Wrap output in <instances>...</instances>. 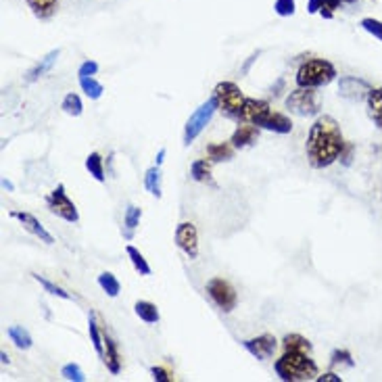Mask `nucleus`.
<instances>
[{
	"label": "nucleus",
	"instance_id": "1",
	"mask_svg": "<svg viewBox=\"0 0 382 382\" xmlns=\"http://www.w3.org/2000/svg\"><path fill=\"white\" fill-rule=\"evenodd\" d=\"M347 140L343 138L341 126L332 115H318L313 126L309 128L305 153L307 161L313 169H324L338 161Z\"/></svg>",
	"mask_w": 382,
	"mask_h": 382
},
{
	"label": "nucleus",
	"instance_id": "2",
	"mask_svg": "<svg viewBox=\"0 0 382 382\" xmlns=\"http://www.w3.org/2000/svg\"><path fill=\"white\" fill-rule=\"evenodd\" d=\"M273 372L282 382L316 381L320 376L318 363L303 351H284L273 361Z\"/></svg>",
	"mask_w": 382,
	"mask_h": 382
},
{
	"label": "nucleus",
	"instance_id": "3",
	"mask_svg": "<svg viewBox=\"0 0 382 382\" xmlns=\"http://www.w3.org/2000/svg\"><path fill=\"white\" fill-rule=\"evenodd\" d=\"M336 67L326 59H311L305 61L297 69L295 82L301 88H322L336 80Z\"/></svg>",
	"mask_w": 382,
	"mask_h": 382
},
{
	"label": "nucleus",
	"instance_id": "4",
	"mask_svg": "<svg viewBox=\"0 0 382 382\" xmlns=\"http://www.w3.org/2000/svg\"><path fill=\"white\" fill-rule=\"evenodd\" d=\"M213 96L218 99L219 111L236 121V124H243V109H245L246 96L243 94V90L236 86L234 82H219L216 88H213Z\"/></svg>",
	"mask_w": 382,
	"mask_h": 382
},
{
	"label": "nucleus",
	"instance_id": "5",
	"mask_svg": "<svg viewBox=\"0 0 382 382\" xmlns=\"http://www.w3.org/2000/svg\"><path fill=\"white\" fill-rule=\"evenodd\" d=\"M284 105L291 113H295L299 117H316V115H320V107H322L316 88H301V86H297L286 96Z\"/></svg>",
	"mask_w": 382,
	"mask_h": 382
},
{
	"label": "nucleus",
	"instance_id": "6",
	"mask_svg": "<svg viewBox=\"0 0 382 382\" xmlns=\"http://www.w3.org/2000/svg\"><path fill=\"white\" fill-rule=\"evenodd\" d=\"M216 111H219L218 99L211 96L209 101H205L198 109L192 113L191 117H189V121H186V126H184V146H191L192 142L201 136V132H203V130L207 128V124L213 119Z\"/></svg>",
	"mask_w": 382,
	"mask_h": 382
},
{
	"label": "nucleus",
	"instance_id": "7",
	"mask_svg": "<svg viewBox=\"0 0 382 382\" xmlns=\"http://www.w3.org/2000/svg\"><path fill=\"white\" fill-rule=\"evenodd\" d=\"M205 291H207V295L211 297V301L218 305L223 313H230V311L236 309L238 295H236L234 286H232L228 280H223V278H211V280H207Z\"/></svg>",
	"mask_w": 382,
	"mask_h": 382
},
{
	"label": "nucleus",
	"instance_id": "8",
	"mask_svg": "<svg viewBox=\"0 0 382 382\" xmlns=\"http://www.w3.org/2000/svg\"><path fill=\"white\" fill-rule=\"evenodd\" d=\"M46 207H49V211H51L53 216L65 219V221H69V223H78V221H80V211H78L76 203L67 196L63 184H59L55 191L46 196Z\"/></svg>",
	"mask_w": 382,
	"mask_h": 382
},
{
	"label": "nucleus",
	"instance_id": "9",
	"mask_svg": "<svg viewBox=\"0 0 382 382\" xmlns=\"http://www.w3.org/2000/svg\"><path fill=\"white\" fill-rule=\"evenodd\" d=\"M174 241H176L180 251L186 253L189 259L198 257V232H196V226L192 221H182V223L176 226Z\"/></svg>",
	"mask_w": 382,
	"mask_h": 382
},
{
	"label": "nucleus",
	"instance_id": "10",
	"mask_svg": "<svg viewBox=\"0 0 382 382\" xmlns=\"http://www.w3.org/2000/svg\"><path fill=\"white\" fill-rule=\"evenodd\" d=\"M243 347H245L248 353L253 355L255 359L259 361H266L276 353L278 349V338L273 334H261V336H255V338H246L243 341Z\"/></svg>",
	"mask_w": 382,
	"mask_h": 382
},
{
	"label": "nucleus",
	"instance_id": "11",
	"mask_svg": "<svg viewBox=\"0 0 382 382\" xmlns=\"http://www.w3.org/2000/svg\"><path fill=\"white\" fill-rule=\"evenodd\" d=\"M370 90H372L370 84L366 82V80H361V78H355V76H343L341 82H338V92H341V96L347 99V101H355V103L368 99Z\"/></svg>",
	"mask_w": 382,
	"mask_h": 382
},
{
	"label": "nucleus",
	"instance_id": "12",
	"mask_svg": "<svg viewBox=\"0 0 382 382\" xmlns=\"http://www.w3.org/2000/svg\"><path fill=\"white\" fill-rule=\"evenodd\" d=\"M11 218L19 219L21 221V226H24V230H28L29 234H34L36 238H40L44 245H55V238H53V234L42 226V221L36 218V216H31L28 211H11L9 213Z\"/></svg>",
	"mask_w": 382,
	"mask_h": 382
},
{
	"label": "nucleus",
	"instance_id": "13",
	"mask_svg": "<svg viewBox=\"0 0 382 382\" xmlns=\"http://www.w3.org/2000/svg\"><path fill=\"white\" fill-rule=\"evenodd\" d=\"M257 128H259V130L273 132V134H291V132H293V119L286 117L284 113H278V111L270 109L257 121Z\"/></svg>",
	"mask_w": 382,
	"mask_h": 382
},
{
	"label": "nucleus",
	"instance_id": "14",
	"mask_svg": "<svg viewBox=\"0 0 382 382\" xmlns=\"http://www.w3.org/2000/svg\"><path fill=\"white\" fill-rule=\"evenodd\" d=\"M259 138V128L253 126V124H238V128L232 132L230 136V142L236 151L241 149H246V146H253Z\"/></svg>",
	"mask_w": 382,
	"mask_h": 382
},
{
	"label": "nucleus",
	"instance_id": "15",
	"mask_svg": "<svg viewBox=\"0 0 382 382\" xmlns=\"http://www.w3.org/2000/svg\"><path fill=\"white\" fill-rule=\"evenodd\" d=\"M103 336H105V357L103 363L107 366L111 374H119L121 372V353H119V345L115 343V338L103 328Z\"/></svg>",
	"mask_w": 382,
	"mask_h": 382
},
{
	"label": "nucleus",
	"instance_id": "16",
	"mask_svg": "<svg viewBox=\"0 0 382 382\" xmlns=\"http://www.w3.org/2000/svg\"><path fill=\"white\" fill-rule=\"evenodd\" d=\"M59 55H61V51L56 49V51H51V53L44 56V59H40V63H38L36 67H31L28 74H26V82L34 84V82H38L42 76H46V74L55 67Z\"/></svg>",
	"mask_w": 382,
	"mask_h": 382
},
{
	"label": "nucleus",
	"instance_id": "17",
	"mask_svg": "<svg viewBox=\"0 0 382 382\" xmlns=\"http://www.w3.org/2000/svg\"><path fill=\"white\" fill-rule=\"evenodd\" d=\"M26 2H28L29 11L34 13V17L40 21L53 19L59 11V0H26Z\"/></svg>",
	"mask_w": 382,
	"mask_h": 382
},
{
	"label": "nucleus",
	"instance_id": "18",
	"mask_svg": "<svg viewBox=\"0 0 382 382\" xmlns=\"http://www.w3.org/2000/svg\"><path fill=\"white\" fill-rule=\"evenodd\" d=\"M236 149L232 146V142H213L207 144V159L211 164H223V161H232L234 159Z\"/></svg>",
	"mask_w": 382,
	"mask_h": 382
},
{
	"label": "nucleus",
	"instance_id": "19",
	"mask_svg": "<svg viewBox=\"0 0 382 382\" xmlns=\"http://www.w3.org/2000/svg\"><path fill=\"white\" fill-rule=\"evenodd\" d=\"M343 6L341 0H307V13L309 15H322L324 19H332L334 11Z\"/></svg>",
	"mask_w": 382,
	"mask_h": 382
},
{
	"label": "nucleus",
	"instance_id": "20",
	"mask_svg": "<svg viewBox=\"0 0 382 382\" xmlns=\"http://www.w3.org/2000/svg\"><path fill=\"white\" fill-rule=\"evenodd\" d=\"M88 334H90L92 345H94V351L103 359L105 357V336H103V328L96 322L94 311H90V316H88Z\"/></svg>",
	"mask_w": 382,
	"mask_h": 382
},
{
	"label": "nucleus",
	"instance_id": "21",
	"mask_svg": "<svg viewBox=\"0 0 382 382\" xmlns=\"http://www.w3.org/2000/svg\"><path fill=\"white\" fill-rule=\"evenodd\" d=\"M140 219H142V209L136 207V205H128V209L124 213V228H121L126 241L134 238V232H136L138 226H140Z\"/></svg>",
	"mask_w": 382,
	"mask_h": 382
},
{
	"label": "nucleus",
	"instance_id": "22",
	"mask_svg": "<svg viewBox=\"0 0 382 382\" xmlns=\"http://www.w3.org/2000/svg\"><path fill=\"white\" fill-rule=\"evenodd\" d=\"M191 178L194 182L209 184V186L216 189V182H213V176H211V161L209 159H196L191 165Z\"/></svg>",
	"mask_w": 382,
	"mask_h": 382
},
{
	"label": "nucleus",
	"instance_id": "23",
	"mask_svg": "<svg viewBox=\"0 0 382 382\" xmlns=\"http://www.w3.org/2000/svg\"><path fill=\"white\" fill-rule=\"evenodd\" d=\"M134 313L144 322V324H157L161 320L159 307L151 301H136L134 303Z\"/></svg>",
	"mask_w": 382,
	"mask_h": 382
},
{
	"label": "nucleus",
	"instance_id": "24",
	"mask_svg": "<svg viewBox=\"0 0 382 382\" xmlns=\"http://www.w3.org/2000/svg\"><path fill=\"white\" fill-rule=\"evenodd\" d=\"M161 180H164V176H161V165H153V167H149L146 174H144V189L151 192L153 196L161 198V196H164Z\"/></svg>",
	"mask_w": 382,
	"mask_h": 382
},
{
	"label": "nucleus",
	"instance_id": "25",
	"mask_svg": "<svg viewBox=\"0 0 382 382\" xmlns=\"http://www.w3.org/2000/svg\"><path fill=\"white\" fill-rule=\"evenodd\" d=\"M366 103H368V115L382 130V88H372Z\"/></svg>",
	"mask_w": 382,
	"mask_h": 382
},
{
	"label": "nucleus",
	"instance_id": "26",
	"mask_svg": "<svg viewBox=\"0 0 382 382\" xmlns=\"http://www.w3.org/2000/svg\"><path fill=\"white\" fill-rule=\"evenodd\" d=\"M280 345H282L284 351H303V353H311L313 351V345L301 334H286L280 341Z\"/></svg>",
	"mask_w": 382,
	"mask_h": 382
},
{
	"label": "nucleus",
	"instance_id": "27",
	"mask_svg": "<svg viewBox=\"0 0 382 382\" xmlns=\"http://www.w3.org/2000/svg\"><path fill=\"white\" fill-rule=\"evenodd\" d=\"M6 334H9L11 343H13L17 349H21V351H28V349H31V345H34L31 334H29L24 326H9Z\"/></svg>",
	"mask_w": 382,
	"mask_h": 382
},
{
	"label": "nucleus",
	"instance_id": "28",
	"mask_svg": "<svg viewBox=\"0 0 382 382\" xmlns=\"http://www.w3.org/2000/svg\"><path fill=\"white\" fill-rule=\"evenodd\" d=\"M80 88L90 101H99L105 92V86L99 82L94 76H80Z\"/></svg>",
	"mask_w": 382,
	"mask_h": 382
},
{
	"label": "nucleus",
	"instance_id": "29",
	"mask_svg": "<svg viewBox=\"0 0 382 382\" xmlns=\"http://www.w3.org/2000/svg\"><path fill=\"white\" fill-rule=\"evenodd\" d=\"M86 169H88V174L96 182H105L107 180V176H105V161H103L101 153H90L86 157Z\"/></svg>",
	"mask_w": 382,
	"mask_h": 382
},
{
	"label": "nucleus",
	"instance_id": "30",
	"mask_svg": "<svg viewBox=\"0 0 382 382\" xmlns=\"http://www.w3.org/2000/svg\"><path fill=\"white\" fill-rule=\"evenodd\" d=\"M96 282H99V286L103 288V293H107V297H111V299L119 297V293H121V282L117 280L115 273L103 272L96 278Z\"/></svg>",
	"mask_w": 382,
	"mask_h": 382
},
{
	"label": "nucleus",
	"instance_id": "31",
	"mask_svg": "<svg viewBox=\"0 0 382 382\" xmlns=\"http://www.w3.org/2000/svg\"><path fill=\"white\" fill-rule=\"evenodd\" d=\"M126 253H128V257H130V261H132L134 270H136L140 276H151V266H149L146 257L138 251L136 246L128 245L126 246Z\"/></svg>",
	"mask_w": 382,
	"mask_h": 382
},
{
	"label": "nucleus",
	"instance_id": "32",
	"mask_svg": "<svg viewBox=\"0 0 382 382\" xmlns=\"http://www.w3.org/2000/svg\"><path fill=\"white\" fill-rule=\"evenodd\" d=\"M31 278H34L36 282H40V286H42L49 295H55V297H59V299H65V301L74 299V297H71L65 288H61L59 284L51 282V280H46L44 276H40V273H31Z\"/></svg>",
	"mask_w": 382,
	"mask_h": 382
},
{
	"label": "nucleus",
	"instance_id": "33",
	"mask_svg": "<svg viewBox=\"0 0 382 382\" xmlns=\"http://www.w3.org/2000/svg\"><path fill=\"white\" fill-rule=\"evenodd\" d=\"M61 109H63V113L71 115V117H80L84 113L82 99L76 92H69V94H65V99L61 103Z\"/></svg>",
	"mask_w": 382,
	"mask_h": 382
},
{
	"label": "nucleus",
	"instance_id": "34",
	"mask_svg": "<svg viewBox=\"0 0 382 382\" xmlns=\"http://www.w3.org/2000/svg\"><path fill=\"white\" fill-rule=\"evenodd\" d=\"M336 366H347V368H353V355L349 353L347 349H336L330 355V368H336Z\"/></svg>",
	"mask_w": 382,
	"mask_h": 382
},
{
	"label": "nucleus",
	"instance_id": "35",
	"mask_svg": "<svg viewBox=\"0 0 382 382\" xmlns=\"http://www.w3.org/2000/svg\"><path fill=\"white\" fill-rule=\"evenodd\" d=\"M61 376L69 382H86V374H84V370L78 363H67V366H63Z\"/></svg>",
	"mask_w": 382,
	"mask_h": 382
},
{
	"label": "nucleus",
	"instance_id": "36",
	"mask_svg": "<svg viewBox=\"0 0 382 382\" xmlns=\"http://www.w3.org/2000/svg\"><path fill=\"white\" fill-rule=\"evenodd\" d=\"M297 11V0H276L273 2V13L278 17H293Z\"/></svg>",
	"mask_w": 382,
	"mask_h": 382
},
{
	"label": "nucleus",
	"instance_id": "37",
	"mask_svg": "<svg viewBox=\"0 0 382 382\" xmlns=\"http://www.w3.org/2000/svg\"><path fill=\"white\" fill-rule=\"evenodd\" d=\"M359 26L366 29L368 34H372L376 40H381L382 42V21L381 19H374V17H363V19L359 21Z\"/></svg>",
	"mask_w": 382,
	"mask_h": 382
},
{
	"label": "nucleus",
	"instance_id": "38",
	"mask_svg": "<svg viewBox=\"0 0 382 382\" xmlns=\"http://www.w3.org/2000/svg\"><path fill=\"white\" fill-rule=\"evenodd\" d=\"M151 376L155 382H171L174 381V374L169 370H165L161 366H153L151 368Z\"/></svg>",
	"mask_w": 382,
	"mask_h": 382
},
{
	"label": "nucleus",
	"instance_id": "39",
	"mask_svg": "<svg viewBox=\"0 0 382 382\" xmlns=\"http://www.w3.org/2000/svg\"><path fill=\"white\" fill-rule=\"evenodd\" d=\"M96 74H99V63L90 59H86L78 69V76H96Z\"/></svg>",
	"mask_w": 382,
	"mask_h": 382
},
{
	"label": "nucleus",
	"instance_id": "40",
	"mask_svg": "<svg viewBox=\"0 0 382 382\" xmlns=\"http://www.w3.org/2000/svg\"><path fill=\"white\" fill-rule=\"evenodd\" d=\"M353 151H355L353 144H351V142H347V144H345V149H343V153H341V157H338V161L345 165V167H349L351 161H353Z\"/></svg>",
	"mask_w": 382,
	"mask_h": 382
},
{
	"label": "nucleus",
	"instance_id": "41",
	"mask_svg": "<svg viewBox=\"0 0 382 382\" xmlns=\"http://www.w3.org/2000/svg\"><path fill=\"white\" fill-rule=\"evenodd\" d=\"M316 381L318 382H343V378H341V376H336L334 372H326V374L318 376Z\"/></svg>",
	"mask_w": 382,
	"mask_h": 382
},
{
	"label": "nucleus",
	"instance_id": "42",
	"mask_svg": "<svg viewBox=\"0 0 382 382\" xmlns=\"http://www.w3.org/2000/svg\"><path fill=\"white\" fill-rule=\"evenodd\" d=\"M2 189H4V191H9V192L15 191L13 182H11V180H6V178H2Z\"/></svg>",
	"mask_w": 382,
	"mask_h": 382
},
{
	"label": "nucleus",
	"instance_id": "43",
	"mask_svg": "<svg viewBox=\"0 0 382 382\" xmlns=\"http://www.w3.org/2000/svg\"><path fill=\"white\" fill-rule=\"evenodd\" d=\"M165 155H167V149H161L159 151V155H157V164L155 165H161L165 161Z\"/></svg>",
	"mask_w": 382,
	"mask_h": 382
},
{
	"label": "nucleus",
	"instance_id": "44",
	"mask_svg": "<svg viewBox=\"0 0 382 382\" xmlns=\"http://www.w3.org/2000/svg\"><path fill=\"white\" fill-rule=\"evenodd\" d=\"M0 361H2V363H9V355L4 353V351L0 353Z\"/></svg>",
	"mask_w": 382,
	"mask_h": 382
},
{
	"label": "nucleus",
	"instance_id": "45",
	"mask_svg": "<svg viewBox=\"0 0 382 382\" xmlns=\"http://www.w3.org/2000/svg\"><path fill=\"white\" fill-rule=\"evenodd\" d=\"M341 2H343V4H355L357 0H341Z\"/></svg>",
	"mask_w": 382,
	"mask_h": 382
}]
</instances>
